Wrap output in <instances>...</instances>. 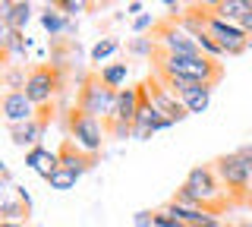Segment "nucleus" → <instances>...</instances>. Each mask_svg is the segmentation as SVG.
Returning <instances> with one entry per match:
<instances>
[{"label": "nucleus", "instance_id": "nucleus-19", "mask_svg": "<svg viewBox=\"0 0 252 227\" xmlns=\"http://www.w3.org/2000/svg\"><path fill=\"white\" fill-rule=\"evenodd\" d=\"M3 82H6V92H26V82H29V73L13 64H6V73H3Z\"/></svg>", "mask_w": 252, "mask_h": 227}, {"label": "nucleus", "instance_id": "nucleus-25", "mask_svg": "<svg viewBox=\"0 0 252 227\" xmlns=\"http://www.w3.org/2000/svg\"><path fill=\"white\" fill-rule=\"evenodd\" d=\"M148 26H152V16H139L136 22H132V29H136V32H145Z\"/></svg>", "mask_w": 252, "mask_h": 227}, {"label": "nucleus", "instance_id": "nucleus-13", "mask_svg": "<svg viewBox=\"0 0 252 227\" xmlns=\"http://www.w3.org/2000/svg\"><path fill=\"white\" fill-rule=\"evenodd\" d=\"M29 16H32V3H26V0H19V3H13V0H0V22H3L6 29L22 32V29L29 26Z\"/></svg>", "mask_w": 252, "mask_h": 227}, {"label": "nucleus", "instance_id": "nucleus-1", "mask_svg": "<svg viewBox=\"0 0 252 227\" xmlns=\"http://www.w3.org/2000/svg\"><path fill=\"white\" fill-rule=\"evenodd\" d=\"M152 64H155V73L183 76V79H192L199 85H218L220 79H224V66H220L215 57H205V54L183 57V54H167V51H161L155 44Z\"/></svg>", "mask_w": 252, "mask_h": 227}, {"label": "nucleus", "instance_id": "nucleus-15", "mask_svg": "<svg viewBox=\"0 0 252 227\" xmlns=\"http://www.w3.org/2000/svg\"><path fill=\"white\" fill-rule=\"evenodd\" d=\"M249 10H252V0H218V3H211V13L224 22H233V26H240Z\"/></svg>", "mask_w": 252, "mask_h": 227}, {"label": "nucleus", "instance_id": "nucleus-11", "mask_svg": "<svg viewBox=\"0 0 252 227\" xmlns=\"http://www.w3.org/2000/svg\"><path fill=\"white\" fill-rule=\"evenodd\" d=\"M57 155H60V167H66V170H73V174H89V170H94V164H98V155H92V152H85L82 145H76L73 139H63L60 148H57Z\"/></svg>", "mask_w": 252, "mask_h": 227}, {"label": "nucleus", "instance_id": "nucleus-21", "mask_svg": "<svg viewBox=\"0 0 252 227\" xmlns=\"http://www.w3.org/2000/svg\"><path fill=\"white\" fill-rule=\"evenodd\" d=\"M41 26H44L51 35H60V29H63V13L57 10V6H47V10L41 13Z\"/></svg>", "mask_w": 252, "mask_h": 227}, {"label": "nucleus", "instance_id": "nucleus-24", "mask_svg": "<svg viewBox=\"0 0 252 227\" xmlns=\"http://www.w3.org/2000/svg\"><path fill=\"white\" fill-rule=\"evenodd\" d=\"M236 158L243 161V167L252 174V145H243V148H236Z\"/></svg>", "mask_w": 252, "mask_h": 227}, {"label": "nucleus", "instance_id": "nucleus-16", "mask_svg": "<svg viewBox=\"0 0 252 227\" xmlns=\"http://www.w3.org/2000/svg\"><path fill=\"white\" fill-rule=\"evenodd\" d=\"M211 92H215V85H199L195 92H189V95L183 98L186 111L189 114H205L208 111V101H211Z\"/></svg>", "mask_w": 252, "mask_h": 227}, {"label": "nucleus", "instance_id": "nucleus-14", "mask_svg": "<svg viewBox=\"0 0 252 227\" xmlns=\"http://www.w3.org/2000/svg\"><path fill=\"white\" fill-rule=\"evenodd\" d=\"M26 167H32L35 174H41L47 180L54 170H60V155L57 152H47L44 145H35L32 152H26Z\"/></svg>", "mask_w": 252, "mask_h": 227}, {"label": "nucleus", "instance_id": "nucleus-23", "mask_svg": "<svg viewBox=\"0 0 252 227\" xmlns=\"http://www.w3.org/2000/svg\"><path fill=\"white\" fill-rule=\"evenodd\" d=\"M57 10H60V13H66V16H73V13L85 10V3H79V0H60V3H57Z\"/></svg>", "mask_w": 252, "mask_h": 227}, {"label": "nucleus", "instance_id": "nucleus-17", "mask_svg": "<svg viewBox=\"0 0 252 227\" xmlns=\"http://www.w3.org/2000/svg\"><path fill=\"white\" fill-rule=\"evenodd\" d=\"M0 215H3V221H16V218H22V215L29 218V215H32V208H29L22 199H13L10 190H6L3 202H0Z\"/></svg>", "mask_w": 252, "mask_h": 227}, {"label": "nucleus", "instance_id": "nucleus-6", "mask_svg": "<svg viewBox=\"0 0 252 227\" xmlns=\"http://www.w3.org/2000/svg\"><path fill=\"white\" fill-rule=\"evenodd\" d=\"M66 127H69V139H73L76 145H82L85 152L92 155H101V145H104V120H98V117H89L85 111H73L66 114Z\"/></svg>", "mask_w": 252, "mask_h": 227}, {"label": "nucleus", "instance_id": "nucleus-12", "mask_svg": "<svg viewBox=\"0 0 252 227\" xmlns=\"http://www.w3.org/2000/svg\"><path fill=\"white\" fill-rule=\"evenodd\" d=\"M136 117H139V89H120L117 92V101H114V114H110L107 120L132 130L136 127Z\"/></svg>", "mask_w": 252, "mask_h": 227}, {"label": "nucleus", "instance_id": "nucleus-10", "mask_svg": "<svg viewBox=\"0 0 252 227\" xmlns=\"http://www.w3.org/2000/svg\"><path fill=\"white\" fill-rule=\"evenodd\" d=\"M0 111H3L6 127H16V123H26V120H35L38 117V107L29 101L26 92H3Z\"/></svg>", "mask_w": 252, "mask_h": 227}, {"label": "nucleus", "instance_id": "nucleus-5", "mask_svg": "<svg viewBox=\"0 0 252 227\" xmlns=\"http://www.w3.org/2000/svg\"><path fill=\"white\" fill-rule=\"evenodd\" d=\"M63 89V73L60 64H38L29 69V82H26V95L35 107L54 104V95Z\"/></svg>", "mask_w": 252, "mask_h": 227}, {"label": "nucleus", "instance_id": "nucleus-4", "mask_svg": "<svg viewBox=\"0 0 252 227\" xmlns=\"http://www.w3.org/2000/svg\"><path fill=\"white\" fill-rule=\"evenodd\" d=\"M114 101H117V92L104 85L101 73H89L82 79V89L76 95V107L85 111L89 117H98V120H107L114 114Z\"/></svg>", "mask_w": 252, "mask_h": 227}, {"label": "nucleus", "instance_id": "nucleus-2", "mask_svg": "<svg viewBox=\"0 0 252 227\" xmlns=\"http://www.w3.org/2000/svg\"><path fill=\"white\" fill-rule=\"evenodd\" d=\"M186 186L195 193V199L202 202V211H208V215H220V211L233 208V202L227 199L224 186H220V177L215 174V167L211 164H199V167H192L186 174Z\"/></svg>", "mask_w": 252, "mask_h": 227}, {"label": "nucleus", "instance_id": "nucleus-18", "mask_svg": "<svg viewBox=\"0 0 252 227\" xmlns=\"http://www.w3.org/2000/svg\"><path fill=\"white\" fill-rule=\"evenodd\" d=\"M126 76H129V66L126 64H110L101 69V79H104V85H110L114 92H120L126 85Z\"/></svg>", "mask_w": 252, "mask_h": 227}, {"label": "nucleus", "instance_id": "nucleus-7", "mask_svg": "<svg viewBox=\"0 0 252 227\" xmlns=\"http://www.w3.org/2000/svg\"><path fill=\"white\" fill-rule=\"evenodd\" d=\"M152 41H155L161 51H167V54H183V57H195V54H202V51H199V44H195V38H192V35H186L173 19L158 22Z\"/></svg>", "mask_w": 252, "mask_h": 227}, {"label": "nucleus", "instance_id": "nucleus-8", "mask_svg": "<svg viewBox=\"0 0 252 227\" xmlns=\"http://www.w3.org/2000/svg\"><path fill=\"white\" fill-rule=\"evenodd\" d=\"M205 32H208L215 41L220 44V51L224 54H230V57H236V54H243L249 48V41L252 38L243 32V26H233V22H224V19H218L215 13L208 16V22H205Z\"/></svg>", "mask_w": 252, "mask_h": 227}, {"label": "nucleus", "instance_id": "nucleus-26", "mask_svg": "<svg viewBox=\"0 0 252 227\" xmlns=\"http://www.w3.org/2000/svg\"><path fill=\"white\" fill-rule=\"evenodd\" d=\"M240 26H243V32H246V35L252 38V10L246 13V19H243V22H240Z\"/></svg>", "mask_w": 252, "mask_h": 227}, {"label": "nucleus", "instance_id": "nucleus-9", "mask_svg": "<svg viewBox=\"0 0 252 227\" xmlns=\"http://www.w3.org/2000/svg\"><path fill=\"white\" fill-rule=\"evenodd\" d=\"M145 85H148V95H152L155 107H158V111H161L164 117H167V120L180 123V120H186V117H189L186 104H183V101H180L177 95H170V92H167V89H164V85H161V79H158L155 73H152V76H148V79H145Z\"/></svg>", "mask_w": 252, "mask_h": 227}, {"label": "nucleus", "instance_id": "nucleus-22", "mask_svg": "<svg viewBox=\"0 0 252 227\" xmlns=\"http://www.w3.org/2000/svg\"><path fill=\"white\" fill-rule=\"evenodd\" d=\"M114 51H117V41H114V38H101V41H98V44H94V48H92V60H94V64H98V60L110 57V54H114Z\"/></svg>", "mask_w": 252, "mask_h": 227}, {"label": "nucleus", "instance_id": "nucleus-28", "mask_svg": "<svg viewBox=\"0 0 252 227\" xmlns=\"http://www.w3.org/2000/svg\"><path fill=\"white\" fill-rule=\"evenodd\" d=\"M0 227H26V224H16V221H0Z\"/></svg>", "mask_w": 252, "mask_h": 227}, {"label": "nucleus", "instance_id": "nucleus-20", "mask_svg": "<svg viewBox=\"0 0 252 227\" xmlns=\"http://www.w3.org/2000/svg\"><path fill=\"white\" fill-rule=\"evenodd\" d=\"M76 180H79V174H73V170H66V167H60V170H54V174L47 177V183H51V190H73Z\"/></svg>", "mask_w": 252, "mask_h": 227}, {"label": "nucleus", "instance_id": "nucleus-3", "mask_svg": "<svg viewBox=\"0 0 252 227\" xmlns=\"http://www.w3.org/2000/svg\"><path fill=\"white\" fill-rule=\"evenodd\" d=\"M211 167H215V174L220 177V186H224L227 199H230L233 205L249 202L252 174L243 167V161L236 158V152H227V155H220V158H215V161H211Z\"/></svg>", "mask_w": 252, "mask_h": 227}, {"label": "nucleus", "instance_id": "nucleus-27", "mask_svg": "<svg viewBox=\"0 0 252 227\" xmlns=\"http://www.w3.org/2000/svg\"><path fill=\"white\" fill-rule=\"evenodd\" d=\"M139 10H142V3H139V0H132V3L126 6V13H129V16H132V13H139Z\"/></svg>", "mask_w": 252, "mask_h": 227}]
</instances>
